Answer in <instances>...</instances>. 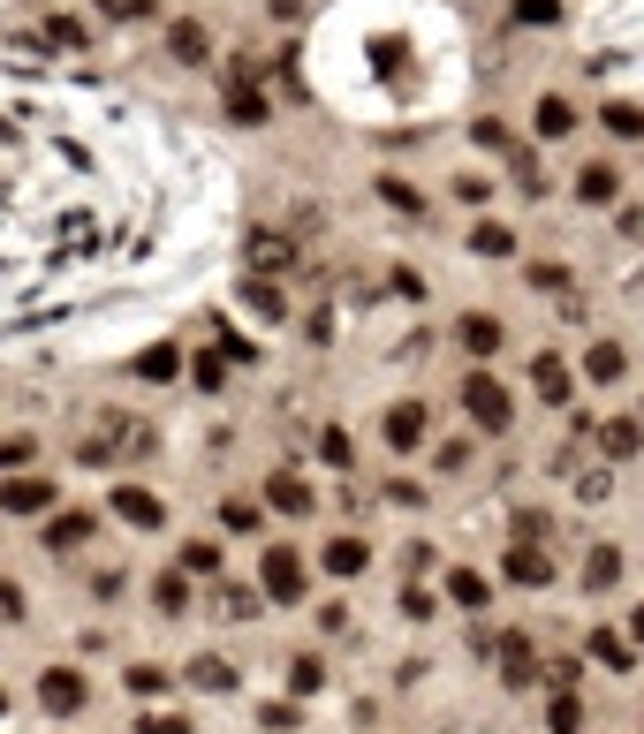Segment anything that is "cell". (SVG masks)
I'll list each match as a JSON object with an SVG mask.
<instances>
[{"label":"cell","instance_id":"cell-19","mask_svg":"<svg viewBox=\"0 0 644 734\" xmlns=\"http://www.w3.org/2000/svg\"><path fill=\"white\" fill-rule=\"evenodd\" d=\"M364 568H372V546H364V538H349V530H341V538H326V576H341V584H349V576H364Z\"/></svg>","mask_w":644,"mask_h":734},{"label":"cell","instance_id":"cell-47","mask_svg":"<svg viewBox=\"0 0 644 734\" xmlns=\"http://www.w3.org/2000/svg\"><path fill=\"white\" fill-rule=\"evenodd\" d=\"M46 38H53V46H84V23H69V15H53V23H46Z\"/></svg>","mask_w":644,"mask_h":734},{"label":"cell","instance_id":"cell-20","mask_svg":"<svg viewBox=\"0 0 644 734\" xmlns=\"http://www.w3.org/2000/svg\"><path fill=\"white\" fill-rule=\"evenodd\" d=\"M455 341H463V348H471V356H500V341H508V333H500V318H485V310H471V318H463V326H455Z\"/></svg>","mask_w":644,"mask_h":734},{"label":"cell","instance_id":"cell-4","mask_svg":"<svg viewBox=\"0 0 644 734\" xmlns=\"http://www.w3.org/2000/svg\"><path fill=\"white\" fill-rule=\"evenodd\" d=\"M84 697H92V689H84V674H76V666H46V674H38V705H46L53 720L84 712Z\"/></svg>","mask_w":644,"mask_h":734},{"label":"cell","instance_id":"cell-32","mask_svg":"<svg viewBox=\"0 0 644 734\" xmlns=\"http://www.w3.org/2000/svg\"><path fill=\"white\" fill-rule=\"evenodd\" d=\"M508 174H515V182H523V197H546V189H554V182H546V174H538V159H531V151H523V145L508 151Z\"/></svg>","mask_w":644,"mask_h":734},{"label":"cell","instance_id":"cell-37","mask_svg":"<svg viewBox=\"0 0 644 734\" xmlns=\"http://www.w3.org/2000/svg\"><path fill=\"white\" fill-rule=\"evenodd\" d=\"M99 15H107V23H153L160 0H99Z\"/></svg>","mask_w":644,"mask_h":734},{"label":"cell","instance_id":"cell-46","mask_svg":"<svg viewBox=\"0 0 644 734\" xmlns=\"http://www.w3.org/2000/svg\"><path fill=\"white\" fill-rule=\"evenodd\" d=\"M23 462H31V440H23V432H8V440H0V469H23Z\"/></svg>","mask_w":644,"mask_h":734},{"label":"cell","instance_id":"cell-10","mask_svg":"<svg viewBox=\"0 0 644 734\" xmlns=\"http://www.w3.org/2000/svg\"><path fill=\"white\" fill-rule=\"evenodd\" d=\"M592 446H599L607 462H630L644 446V417H607V425H592Z\"/></svg>","mask_w":644,"mask_h":734},{"label":"cell","instance_id":"cell-17","mask_svg":"<svg viewBox=\"0 0 644 734\" xmlns=\"http://www.w3.org/2000/svg\"><path fill=\"white\" fill-rule=\"evenodd\" d=\"M212 613H220V621H258V613H266V590L258 584H220L212 590Z\"/></svg>","mask_w":644,"mask_h":734},{"label":"cell","instance_id":"cell-30","mask_svg":"<svg viewBox=\"0 0 644 734\" xmlns=\"http://www.w3.org/2000/svg\"><path fill=\"white\" fill-rule=\"evenodd\" d=\"M190 689H212V697H220V689H235V666L205 651V659H190Z\"/></svg>","mask_w":644,"mask_h":734},{"label":"cell","instance_id":"cell-35","mask_svg":"<svg viewBox=\"0 0 644 734\" xmlns=\"http://www.w3.org/2000/svg\"><path fill=\"white\" fill-rule=\"evenodd\" d=\"M576 727H584V705H576V697L561 689V697L546 705V734H576Z\"/></svg>","mask_w":644,"mask_h":734},{"label":"cell","instance_id":"cell-3","mask_svg":"<svg viewBox=\"0 0 644 734\" xmlns=\"http://www.w3.org/2000/svg\"><path fill=\"white\" fill-rule=\"evenodd\" d=\"M304 584H312V568H304L296 546H266V553H258V590H266L274 605H296Z\"/></svg>","mask_w":644,"mask_h":734},{"label":"cell","instance_id":"cell-50","mask_svg":"<svg viewBox=\"0 0 644 734\" xmlns=\"http://www.w3.org/2000/svg\"><path fill=\"white\" fill-rule=\"evenodd\" d=\"M546 674H554V689H576V682H584V666H576V659H554Z\"/></svg>","mask_w":644,"mask_h":734},{"label":"cell","instance_id":"cell-51","mask_svg":"<svg viewBox=\"0 0 644 734\" xmlns=\"http://www.w3.org/2000/svg\"><path fill=\"white\" fill-rule=\"evenodd\" d=\"M0 621H23V590L15 584H0Z\"/></svg>","mask_w":644,"mask_h":734},{"label":"cell","instance_id":"cell-22","mask_svg":"<svg viewBox=\"0 0 644 734\" xmlns=\"http://www.w3.org/2000/svg\"><path fill=\"white\" fill-rule=\"evenodd\" d=\"M130 371H137V379H145V387H167V379H174V371H182V348H174V341H153V348H145V356H137V364H130Z\"/></svg>","mask_w":644,"mask_h":734},{"label":"cell","instance_id":"cell-39","mask_svg":"<svg viewBox=\"0 0 644 734\" xmlns=\"http://www.w3.org/2000/svg\"><path fill=\"white\" fill-rule=\"evenodd\" d=\"M515 23H523V30L546 23V30H554V23H561V0H515Z\"/></svg>","mask_w":644,"mask_h":734},{"label":"cell","instance_id":"cell-24","mask_svg":"<svg viewBox=\"0 0 644 734\" xmlns=\"http://www.w3.org/2000/svg\"><path fill=\"white\" fill-rule=\"evenodd\" d=\"M379 205H387V212H402V220H425V189H417V182H402V174H379Z\"/></svg>","mask_w":644,"mask_h":734},{"label":"cell","instance_id":"cell-38","mask_svg":"<svg viewBox=\"0 0 644 734\" xmlns=\"http://www.w3.org/2000/svg\"><path fill=\"white\" fill-rule=\"evenodd\" d=\"M289 689H296V697H312V689H326V666L296 651V659H289Z\"/></svg>","mask_w":644,"mask_h":734},{"label":"cell","instance_id":"cell-42","mask_svg":"<svg viewBox=\"0 0 644 734\" xmlns=\"http://www.w3.org/2000/svg\"><path fill=\"white\" fill-rule=\"evenodd\" d=\"M319 462H333V469L349 462V432H341V425H326L319 432Z\"/></svg>","mask_w":644,"mask_h":734},{"label":"cell","instance_id":"cell-12","mask_svg":"<svg viewBox=\"0 0 644 734\" xmlns=\"http://www.w3.org/2000/svg\"><path fill=\"white\" fill-rule=\"evenodd\" d=\"M584 379H592V387H622V379H630V348H622V341H592V348H584Z\"/></svg>","mask_w":644,"mask_h":734},{"label":"cell","instance_id":"cell-6","mask_svg":"<svg viewBox=\"0 0 644 734\" xmlns=\"http://www.w3.org/2000/svg\"><path fill=\"white\" fill-rule=\"evenodd\" d=\"M531 137H538V145H561V137H576V107H569L561 91H546V99L531 107Z\"/></svg>","mask_w":644,"mask_h":734},{"label":"cell","instance_id":"cell-29","mask_svg":"<svg viewBox=\"0 0 644 734\" xmlns=\"http://www.w3.org/2000/svg\"><path fill=\"white\" fill-rule=\"evenodd\" d=\"M190 387H197V394H220V387H228V348H205V356L190 364Z\"/></svg>","mask_w":644,"mask_h":734},{"label":"cell","instance_id":"cell-5","mask_svg":"<svg viewBox=\"0 0 644 734\" xmlns=\"http://www.w3.org/2000/svg\"><path fill=\"white\" fill-rule=\"evenodd\" d=\"M500 568H508V584H523V590H546V584H554V553H546L538 538H515Z\"/></svg>","mask_w":644,"mask_h":734},{"label":"cell","instance_id":"cell-41","mask_svg":"<svg viewBox=\"0 0 644 734\" xmlns=\"http://www.w3.org/2000/svg\"><path fill=\"white\" fill-rule=\"evenodd\" d=\"M122 682H130V697H160V689H167V666H130Z\"/></svg>","mask_w":644,"mask_h":734},{"label":"cell","instance_id":"cell-21","mask_svg":"<svg viewBox=\"0 0 644 734\" xmlns=\"http://www.w3.org/2000/svg\"><path fill=\"white\" fill-rule=\"evenodd\" d=\"M599 130H607V137H622V145H644V107L607 99V107H599Z\"/></svg>","mask_w":644,"mask_h":734},{"label":"cell","instance_id":"cell-27","mask_svg":"<svg viewBox=\"0 0 644 734\" xmlns=\"http://www.w3.org/2000/svg\"><path fill=\"white\" fill-rule=\"evenodd\" d=\"M174 568H182V576H220V546H212V538H182Z\"/></svg>","mask_w":644,"mask_h":734},{"label":"cell","instance_id":"cell-25","mask_svg":"<svg viewBox=\"0 0 644 734\" xmlns=\"http://www.w3.org/2000/svg\"><path fill=\"white\" fill-rule=\"evenodd\" d=\"M190 598H197V590H190V576H182V568H167L160 584H153V605H160V621H182V613H190Z\"/></svg>","mask_w":644,"mask_h":734},{"label":"cell","instance_id":"cell-34","mask_svg":"<svg viewBox=\"0 0 644 734\" xmlns=\"http://www.w3.org/2000/svg\"><path fill=\"white\" fill-rule=\"evenodd\" d=\"M448 598H455V605H485V598H493V584H485L478 568H455V576H448Z\"/></svg>","mask_w":644,"mask_h":734},{"label":"cell","instance_id":"cell-2","mask_svg":"<svg viewBox=\"0 0 644 734\" xmlns=\"http://www.w3.org/2000/svg\"><path fill=\"white\" fill-rule=\"evenodd\" d=\"M379 432L394 454H417V446H433V402H417V394H402V402H387L379 409Z\"/></svg>","mask_w":644,"mask_h":734},{"label":"cell","instance_id":"cell-48","mask_svg":"<svg viewBox=\"0 0 644 734\" xmlns=\"http://www.w3.org/2000/svg\"><path fill=\"white\" fill-rule=\"evenodd\" d=\"M387 500H394V507H417V500H425V485H417V477H394V485H387Z\"/></svg>","mask_w":644,"mask_h":734},{"label":"cell","instance_id":"cell-9","mask_svg":"<svg viewBox=\"0 0 644 734\" xmlns=\"http://www.w3.org/2000/svg\"><path fill=\"white\" fill-rule=\"evenodd\" d=\"M107 507H114L122 523H137V530H160V523H167V507L145 492V485H114V492H107Z\"/></svg>","mask_w":644,"mask_h":734},{"label":"cell","instance_id":"cell-26","mask_svg":"<svg viewBox=\"0 0 644 734\" xmlns=\"http://www.w3.org/2000/svg\"><path fill=\"white\" fill-rule=\"evenodd\" d=\"M622 584V546H592V561H584V590H615Z\"/></svg>","mask_w":644,"mask_h":734},{"label":"cell","instance_id":"cell-13","mask_svg":"<svg viewBox=\"0 0 644 734\" xmlns=\"http://www.w3.org/2000/svg\"><path fill=\"white\" fill-rule=\"evenodd\" d=\"M531 394H538L546 409H561V402H569V364H561L554 348H538V356H531Z\"/></svg>","mask_w":644,"mask_h":734},{"label":"cell","instance_id":"cell-14","mask_svg":"<svg viewBox=\"0 0 644 734\" xmlns=\"http://www.w3.org/2000/svg\"><path fill=\"white\" fill-rule=\"evenodd\" d=\"M0 507H8V515H46V507H53V485H46V477H8V485H0Z\"/></svg>","mask_w":644,"mask_h":734},{"label":"cell","instance_id":"cell-18","mask_svg":"<svg viewBox=\"0 0 644 734\" xmlns=\"http://www.w3.org/2000/svg\"><path fill=\"white\" fill-rule=\"evenodd\" d=\"M228 114H235V122H251V130L266 122V91L251 84V69H228Z\"/></svg>","mask_w":644,"mask_h":734},{"label":"cell","instance_id":"cell-52","mask_svg":"<svg viewBox=\"0 0 644 734\" xmlns=\"http://www.w3.org/2000/svg\"><path fill=\"white\" fill-rule=\"evenodd\" d=\"M630 644H637V651H644V605H637V613H630Z\"/></svg>","mask_w":644,"mask_h":734},{"label":"cell","instance_id":"cell-33","mask_svg":"<svg viewBox=\"0 0 644 734\" xmlns=\"http://www.w3.org/2000/svg\"><path fill=\"white\" fill-rule=\"evenodd\" d=\"M471 145H478V151H515V137H508L500 114H478V122H471Z\"/></svg>","mask_w":644,"mask_h":734},{"label":"cell","instance_id":"cell-40","mask_svg":"<svg viewBox=\"0 0 644 734\" xmlns=\"http://www.w3.org/2000/svg\"><path fill=\"white\" fill-rule=\"evenodd\" d=\"M433 613H440V598H433V590L402 584V621H433Z\"/></svg>","mask_w":644,"mask_h":734},{"label":"cell","instance_id":"cell-11","mask_svg":"<svg viewBox=\"0 0 644 734\" xmlns=\"http://www.w3.org/2000/svg\"><path fill=\"white\" fill-rule=\"evenodd\" d=\"M615 197H622V167H615V159L576 167V205H615Z\"/></svg>","mask_w":644,"mask_h":734},{"label":"cell","instance_id":"cell-23","mask_svg":"<svg viewBox=\"0 0 644 734\" xmlns=\"http://www.w3.org/2000/svg\"><path fill=\"white\" fill-rule=\"evenodd\" d=\"M167 53H174V61H205V53H212V38H205V23H197V15H182V23H167Z\"/></svg>","mask_w":644,"mask_h":734},{"label":"cell","instance_id":"cell-36","mask_svg":"<svg viewBox=\"0 0 644 734\" xmlns=\"http://www.w3.org/2000/svg\"><path fill=\"white\" fill-rule=\"evenodd\" d=\"M220 523L228 530H266V507L258 500H220Z\"/></svg>","mask_w":644,"mask_h":734},{"label":"cell","instance_id":"cell-16","mask_svg":"<svg viewBox=\"0 0 644 734\" xmlns=\"http://www.w3.org/2000/svg\"><path fill=\"white\" fill-rule=\"evenodd\" d=\"M584 651H592L607 674H637V644H630V636H615V628H592V636H584Z\"/></svg>","mask_w":644,"mask_h":734},{"label":"cell","instance_id":"cell-43","mask_svg":"<svg viewBox=\"0 0 644 734\" xmlns=\"http://www.w3.org/2000/svg\"><path fill=\"white\" fill-rule=\"evenodd\" d=\"M137 734H190V720H182V712H145Z\"/></svg>","mask_w":644,"mask_h":734},{"label":"cell","instance_id":"cell-45","mask_svg":"<svg viewBox=\"0 0 644 734\" xmlns=\"http://www.w3.org/2000/svg\"><path fill=\"white\" fill-rule=\"evenodd\" d=\"M448 189H455V197H463V205H485V197H493V182H478V174H455V182H448Z\"/></svg>","mask_w":644,"mask_h":734},{"label":"cell","instance_id":"cell-1","mask_svg":"<svg viewBox=\"0 0 644 734\" xmlns=\"http://www.w3.org/2000/svg\"><path fill=\"white\" fill-rule=\"evenodd\" d=\"M463 409H471V425H478L485 440H500V432H515V402H508V387L493 379V371H463Z\"/></svg>","mask_w":644,"mask_h":734},{"label":"cell","instance_id":"cell-8","mask_svg":"<svg viewBox=\"0 0 644 734\" xmlns=\"http://www.w3.org/2000/svg\"><path fill=\"white\" fill-rule=\"evenodd\" d=\"M266 507H274V515H312L319 492H312L296 469H274V477H266Z\"/></svg>","mask_w":644,"mask_h":734},{"label":"cell","instance_id":"cell-53","mask_svg":"<svg viewBox=\"0 0 644 734\" xmlns=\"http://www.w3.org/2000/svg\"><path fill=\"white\" fill-rule=\"evenodd\" d=\"M0 720H8V697H0Z\"/></svg>","mask_w":644,"mask_h":734},{"label":"cell","instance_id":"cell-49","mask_svg":"<svg viewBox=\"0 0 644 734\" xmlns=\"http://www.w3.org/2000/svg\"><path fill=\"white\" fill-rule=\"evenodd\" d=\"M433 462H440V469H463V462H471V440H440Z\"/></svg>","mask_w":644,"mask_h":734},{"label":"cell","instance_id":"cell-44","mask_svg":"<svg viewBox=\"0 0 644 734\" xmlns=\"http://www.w3.org/2000/svg\"><path fill=\"white\" fill-rule=\"evenodd\" d=\"M607 492H615L607 469H584V477H576V500H607Z\"/></svg>","mask_w":644,"mask_h":734},{"label":"cell","instance_id":"cell-31","mask_svg":"<svg viewBox=\"0 0 644 734\" xmlns=\"http://www.w3.org/2000/svg\"><path fill=\"white\" fill-rule=\"evenodd\" d=\"M243 303H251V310H258L266 326H281V318H289V310H281V289H274V281H258V273L243 281Z\"/></svg>","mask_w":644,"mask_h":734},{"label":"cell","instance_id":"cell-28","mask_svg":"<svg viewBox=\"0 0 644 734\" xmlns=\"http://www.w3.org/2000/svg\"><path fill=\"white\" fill-rule=\"evenodd\" d=\"M471 258H515V235H508L500 220H478V228H471Z\"/></svg>","mask_w":644,"mask_h":734},{"label":"cell","instance_id":"cell-15","mask_svg":"<svg viewBox=\"0 0 644 734\" xmlns=\"http://www.w3.org/2000/svg\"><path fill=\"white\" fill-rule=\"evenodd\" d=\"M92 530H99V523H92L84 507L53 515V523H46V553H84V546H92Z\"/></svg>","mask_w":644,"mask_h":734},{"label":"cell","instance_id":"cell-7","mask_svg":"<svg viewBox=\"0 0 644 734\" xmlns=\"http://www.w3.org/2000/svg\"><path fill=\"white\" fill-rule=\"evenodd\" d=\"M243 258H251V273H258V281H274V273H289V266H296V243H289V235H274V228H258Z\"/></svg>","mask_w":644,"mask_h":734}]
</instances>
